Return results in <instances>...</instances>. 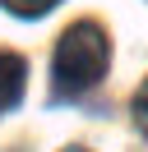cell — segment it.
I'll return each mask as SVG.
<instances>
[{"label":"cell","mask_w":148,"mask_h":152,"mask_svg":"<svg viewBox=\"0 0 148 152\" xmlns=\"http://www.w3.org/2000/svg\"><path fill=\"white\" fill-rule=\"evenodd\" d=\"M107 60H111L107 32L92 19L70 23V28L60 32V42H56V56H51V97L70 102V97L88 92V88L107 74Z\"/></svg>","instance_id":"cell-1"},{"label":"cell","mask_w":148,"mask_h":152,"mask_svg":"<svg viewBox=\"0 0 148 152\" xmlns=\"http://www.w3.org/2000/svg\"><path fill=\"white\" fill-rule=\"evenodd\" d=\"M23 74H28L23 60H18L14 51H0V115L18 106V97H23Z\"/></svg>","instance_id":"cell-2"},{"label":"cell","mask_w":148,"mask_h":152,"mask_svg":"<svg viewBox=\"0 0 148 152\" xmlns=\"http://www.w3.org/2000/svg\"><path fill=\"white\" fill-rule=\"evenodd\" d=\"M9 14H23V19H37V14H46L56 5V0H0Z\"/></svg>","instance_id":"cell-3"},{"label":"cell","mask_w":148,"mask_h":152,"mask_svg":"<svg viewBox=\"0 0 148 152\" xmlns=\"http://www.w3.org/2000/svg\"><path fill=\"white\" fill-rule=\"evenodd\" d=\"M134 120H139V129L148 134V83L139 88V97H134Z\"/></svg>","instance_id":"cell-4"},{"label":"cell","mask_w":148,"mask_h":152,"mask_svg":"<svg viewBox=\"0 0 148 152\" xmlns=\"http://www.w3.org/2000/svg\"><path fill=\"white\" fill-rule=\"evenodd\" d=\"M65 152H83V148H65Z\"/></svg>","instance_id":"cell-5"}]
</instances>
